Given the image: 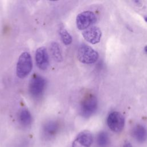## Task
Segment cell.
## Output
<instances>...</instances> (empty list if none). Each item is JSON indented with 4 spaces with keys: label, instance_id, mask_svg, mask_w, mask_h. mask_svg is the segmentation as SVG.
Listing matches in <instances>:
<instances>
[{
    "label": "cell",
    "instance_id": "obj_4",
    "mask_svg": "<svg viewBox=\"0 0 147 147\" xmlns=\"http://www.w3.org/2000/svg\"><path fill=\"white\" fill-rule=\"evenodd\" d=\"M107 124L109 129L114 133L121 132L125 126V118L118 111H113L108 116Z\"/></svg>",
    "mask_w": 147,
    "mask_h": 147
},
{
    "label": "cell",
    "instance_id": "obj_6",
    "mask_svg": "<svg viewBox=\"0 0 147 147\" xmlns=\"http://www.w3.org/2000/svg\"><path fill=\"white\" fill-rule=\"evenodd\" d=\"M45 86V80L41 76L36 75L32 78L29 82V91L34 97L40 96Z\"/></svg>",
    "mask_w": 147,
    "mask_h": 147
},
{
    "label": "cell",
    "instance_id": "obj_13",
    "mask_svg": "<svg viewBox=\"0 0 147 147\" xmlns=\"http://www.w3.org/2000/svg\"><path fill=\"white\" fill-rule=\"evenodd\" d=\"M96 144L98 147H107L110 144L108 134L103 131L99 132L96 137Z\"/></svg>",
    "mask_w": 147,
    "mask_h": 147
},
{
    "label": "cell",
    "instance_id": "obj_7",
    "mask_svg": "<svg viewBox=\"0 0 147 147\" xmlns=\"http://www.w3.org/2000/svg\"><path fill=\"white\" fill-rule=\"evenodd\" d=\"M93 142V136L88 130L80 132L74 140L72 147H91Z\"/></svg>",
    "mask_w": 147,
    "mask_h": 147
},
{
    "label": "cell",
    "instance_id": "obj_15",
    "mask_svg": "<svg viewBox=\"0 0 147 147\" xmlns=\"http://www.w3.org/2000/svg\"><path fill=\"white\" fill-rule=\"evenodd\" d=\"M59 34L61 37V40L65 45H68L72 43V38L69 32L63 27L59 29Z\"/></svg>",
    "mask_w": 147,
    "mask_h": 147
},
{
    "label": "cell",
    "instance_id": "obj_3",
    "mask_svg": "<svg viewBox=\"0 0 147 147\" xmlns=\"http://www.w3.org/2000/svg\"><path fill=\"white\" fill-rule=\"evenodd\" d=\"M98 101L96 98L93 95L86 96L81 102L80 113L81 115L84 118L91 116L96 110Z\"/></svg>",
    "mask_w": 147,
    "mask_h": 147
},
{
    "label": "cell",
    "instance_id": "obj_17",
    "mask_svg": "<svg viewBox=\"0 0 147 147\" xmlns=\"http://www.w3.org/2000/svg\"><path fill=\"white\" fill-rule=\"evenodd\" d=\"M144 50H145V51L147 53V45H146V46L145 47V48H144Z\"/></svg>",
    "mask_w": 147,
    "mask_h": 147
},
{
    "label": "cell",
    "instance_id": "obj_9",
    "mask_svg": "<svg viewBox=\"0 0 147 147\" xmlns=\"http://www.w3.org/2000/svg\"><path fill=\"white\" fill-rule=\"evenodd\" d=\"M37 66L41 70H45L49 65V57L47 49L44 47L38 48L35 53Z\"/></svg>",
    "mask_w": 147,
    "mask_h": 147
},
{
    "label": "cell",
    "instance_id": "obj_11",
    "mask_svg": "<svg viewBox=\"0 0 147 147\" xmlns=\"http://www.w3.org/2000/svg\"><path fill=\"white\" fill-rule=\"evenodd\" d=\"M59 124L56 121H49L43 126L44 135L47 138H51L55 136L59 130Z\"/></svg>",
    "mask_w": 147,
    "mask_h": 147
},
{
    "label": "cell",
    "instance_id": "obj_14",
    "mask_svg": "<svg viewBox=\"0 0 147 147\" xmlns=\"http://www.w3.org/2000/svg\"><path fill=\"white\" fill-rule=\"evenodd\" d=\"M19 120L22 125L25 126H29L31 123L32 120L30 113L25 109L21 110L19 114Z\"/></svg>",
    "mask_w": 147,
    "mask_h": 147
},
{
    "label": "cell",
    "instance_id": "obj_8",
    "mask_svg": "<svg viewBox=\"0 0 147 147\" xmlns=\"http://www.w3.org/2000/svg\"><path fill=\"white\" fill-rule=\"evenodd\" d=\"M82 35L87 41L92 44H95L100 41L102 36V32L98 27L91 26L85 29L83 32Z\"/></svg>",
    "mask_w": 147,
    "mask_h": 147
},
{
    "label": "cell",
    "instance_id": "obj_5",
    "mask_svg": "<svg viewBox=\"0 0 147 147\" xmlns=\"http://www.w3.org/2000/svg\"><path fill=\"white\" fill-rule=\"evenodd\" d=\"M96 20V16L93 12L91 11H83L76 17V26L79 30H85L94 24Z\"/></svg>",
    "mask_w": 147,
    "mask_h": 147
},
{
    "label": "cell",
    "instance_id": "obj_1",
    "mask_svg": "<svg viewBox=\"0 0 147 147\" xmlns=\"http://www.w3.org/2000/svg\"><path fill=\"white\" fill-rule=\"evenodd\" d=\"M33 68V61L31 55L28 52H22L19 56L16 67V74L19 78L26 77Z\"/></svg>",
    "mask_w": 147,
    "mask_h": 147
},
{
    "label": "cell",
    "instance_id": "obj_12",
    "mask_svg": "<svg viewBox=\"0 0 147 147\" xmlns=\"http://www.w3.org/2000/svg\"><path fill=\"white\" fill-rule=\"evenodd\" d=\"M50 51L53 60L56 62H61L63 60V56L59 44L56 42H52L50 46Z\"/></svg>",
    "mask_w": 147,
    "mask_h": 147
},
{
    "label": "cell",
    "instance_id": "obj_2",
    "mask_svg": "<svg viewBox=\"0 0 147 147\" xmlns=\"http://www.w3.org/2000/svg\"><path fill=\"white\" fill-rule=\"evenodd\" d=\"M98 53L91 47L83 44L79 47L78 58L81 63L87 64H93L98 60Z\"/></svg>",
    "mask_w": 147,
    "mask_h": 147
},
{
    "label": "cell",
    "instance_id": "obj_10",
    "mask_svg": "<svg viewBox=\"0 0 147 147\" xmlns=\"http://www.w3.org/2000/svg\"><path fill=\"white\" fill-rule=\"evenodd\" d=\"M131 134L134 138L139 143H144L147 140V130L141 124H137L132 129Z\"/></svg>",
    "mask_w": 147,
    "mask_h": 147
},
{
    "label": "cell",
    "instance_id": "obj_18",
    "mask_svg": "<svg viewBox=\"0 0 147 147\" xmlns=\"http://www.w3.org/2000/svg\"><path fill=\"white\" fill-rule=\"evenodd\" d=\"M144 20L146 22H147V16H145L144 17Z\"/></svg>",
    "mask_w": 147,
    "mask_h": 147
},
{
    "label": "cell",
    "instance_id": "obj_16",
    "mask_svg": "<svg viewBox=\"0 0 147 147\" xmlns=\"http://www.w3.org/2000/svg\"><path fill=\"white\" fill-rule=\"evenodd\" d=\"M122 147H133L132 145L130 142H126L124 143V144L123 145Z\"/></svg>",
    "mask_w": 147,
    "mask_h": 147
}]
</instances>
